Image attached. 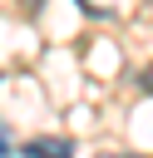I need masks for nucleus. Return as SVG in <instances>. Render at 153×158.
Segmentation results:
<instances>
[{
	"label": "nucleus",
	"instance_id": "1",
	"mask_svg": "<svg viewBox=\"0 0 153 158\" xmlns=\"http://www.w3.org/2000/svg\"><path fill=\"white\" fill-rule=\"evenodd\" d=\"M30 158H69V143L64 138H39V143H30Z\"/></svg>",
	"mask_w": 153,
	"mask_h": 158
},
{
	"label": "nucleus",
	"instance_id": "2",
	"mask_svg": "<svg viewBox=\"0 0 153 158\" xmlns=\"http://www.w3.org/2000/svg\"><path fill=\"white\" fill-rule=\"evenodd\" d=\"M5 153H10V138H5V133H0V158H5Z\"/></svg>",
	"mask_w": 153,
	"mask_h": 158
},
{
	"label": "nucleus",
	"instance_id": "3",
	"mask_svg": "<svg viewBox=\"0 0 153 158\" xmlns=\"http://www.w3.org/2000/svg\"><path fill=\"white\" fill-rule=\"evenodd\" d=\"M143 84H148V89H153V64H148V74H143Z\"/></svg>",
	"mask_w": 153,
	"mask_h": 158
}]
</instances>
